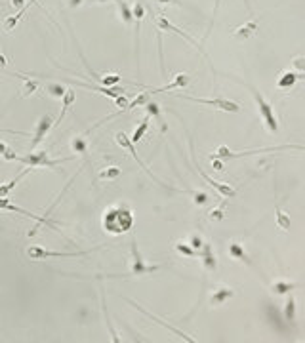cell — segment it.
Returning a JSON list of instances; mask_svg holds the SVG:
<instances>
[{"label": "cell", "instance_id": "cell-22", "mask_svg": "<svg viewBox=\"0 0 305 343\" xmlns=\"http://www.w3.org/2000/svg\"><path fill=\"white\" fill-rule=\"evenodd\" d=\"M147 109V113H149V116H153L157 122L160 124V130L162 132H166V124H164V120H162V114H160V107L155 103V101H147L145 105H143Z\"/></svg>", "mask_w": 305, "mask_h": 343}, {"label": "cell", "instance_id": "cell-32", "mask_svg": "<svg viewBox=\"0 0 305 343\" xmlns=\"http://www.w3.org/2000/svg\"><path fill=\"white\" fill-rule=\"evenodd\" d=\"M147 101H151V94L143 92V94H139V96H137V98H135L132 103H128V105L124 107V111H132L134 107H143Z\"/></svg>", "mask_w": 305, "mask_h": 343}, {"label": "cell", "instance_id": "cell-44", "mask_svg": "<svg viewBox=\"0 0 305 343\" xmlns=\"http://www.w3.org/2000/svg\"><path fill=\"white\" fill-rule=\"evenodd\" d=\"M160 4H176V6H182V2H178V0H157Z\"/></svg>", "mask_w": 305, "mask_h": 343}, {"label": "cell", "instance_id": "cell-40", "mask_svg": "<svg viewBox=\"0 0 305 343\" xmlns=\"http://www.w3.org/2000/svg\"><path fill=\"white\" fill-rule=\"evenodd\" d=\"M220 6H221V0H216V4H214V13H212V23H214V19H216V15L220 12ZM210 23V25H212ZM208 31H210V27H208ZM206 31V33H208Z\"/></svg>", "mask_w": 305, "mask_h": 343}, {"label": "cell", "instance_id": "cell-11", "mask_svg": "<svg viewBox=\"0 0 305 343\" xmlns=\"http://www.w3.org/2000/svg\"><path fill=\"white\" fill-rule=\"evenodd\" d=\"M115 139H117V143H119V145H121L122 149H126L128 153H132V157H134V159L137 160V164H139V168H143V172H147V173H149V175H151L153 179H157V177L153 175V172H149V170H147L145 162H141V159L137 157V153H135V149H134V143H132V139H130L128 135L124 134V132H119V134H117V137H115ZM157 181H159V179H157ZM159 183H160V181H159Z\"/></svg>", "mask_w": 305, "mask_h": 343}, {"label": "cell", "instance_id": "cell-19", "mask_svg": "<svg viewBox=\"0 0 305 343\" xmlns=\"http://www.w3.org/2000/svg\"><path fill=\"white\" fill-rule=\"evenodd\" d=\"M33 170V168H29V166H25V170L23 172H19V173H17V175H15V177H13V179H10V181H6V183L4 185H0V198H4V196H8L10 195V193H12V189L13 187H15V185L19 183V181H21V179H23L25 175H27V173H29V172Z\"/></svg>", "mask_w": 305, "mask_h": 343}, {"label": "cell", "instance_id": "cell-47", "mask_svg": "<svg viewBox=\"0 0 305 343\" xmlns=\"http://www.w3.org/2000/svg\"><path fill=\"white\" fill-rule=\"evenodd\" d=\"M90 2H98V4H101V2H107V0H90Z\"/></svg>", "mask_w": 305, "mask_h": 343}, {"label": "cell", "instance_id": "cell-33", "mask_svg": "<svg viewBox=\"0 0 305 343\" xmlns=\"http://www.w3.org/2000/svg\"><path fill=\"white\" fill-rule=\"evenodd\" d=\"M176 250L182 254V256H187V257H195L196 256V252L189 246V242H178L176 244Z\"/></svg>", "mask_w": 305, "mask_h": 343}, {"label": "cell", "instance_id": "cell-10", "mask_svg": "<svg viewBox=\"0 0 305 343\" xmlns=\"http://www.w3.org/2000/svg\"><path fill=\"white\" fill-rule=\"evenodd\" d=\"M0 210H12V212H17V214H23V216H27V218H33V220L37 221L38 227H40V225H48V227H52V229L60 231V229H58V225H56L54 221H50L46 216H44V218H40V216H35V214H31V212H27V210L19 208L17 204L10 202V200H8L6 196H4V198H0Z\"/></svg>", "mask_w": 305, "mask_h": 343}, {"label": "cell", "instance_id": "cell-17", "mask_svg": "<svg viewBox=\"0 0 305 343\" xmlns=\"http://www.w3.org/2000/svg\"><path fill=\"white\" fill-rule=\"evenodd\" d=\"M31 4H37V0H29V2H27L23 8H21L19 12L15 13V15H10V17H6V19H4V31H8V33H10V31H13V29L17 27V23H19V19H21V17L25 15V12H27V10L31 8Z\"/></svg>", "mask_w": 305, "mask_h": 343}, {"label": "cell", "instance_id": "cell-43", "mask_svg": "<svg viewBox=\"0 0 305 343\" xmlns=\"http://www.w3.org/2000/svg\"><path fill=\"white\" fill-rule=\"evenodd\" d=\"M67 4H69V8H78L84 4V0H67Z\"/></svg>", "mask_w": 305, "mask_h": 343}, {"label": "cell", "instance_id": "cell-38", "mask_svg": "<svg viewBox=\"0 0 305 343\" xmlns=\"http://www.w3.org/2000/svg\"><path fill=\"white\" fill-rule=\"evenodd\" d=\"M202 242H204V240H202L198 234H193V236H191V240H189V246H191L196 254H198V250L202 248Z\"/></svg>", "mask_w": 305, "mask_h": 343}, {"label": "cell", "instance_id": "cell-41", "mask_svg": "<svg viewBox=\"0 0 305 343\" xmlns=\"http://www.w3.org/2000/svg\"><path fill=\"white\" fill-rule=\"evenodd\" d=\"M25 4H27V0H12V6L15 10H21Z\"/></svg>", "mask_w": 305, "mask_h": 343}, {"label": "cell", "instance_id": "cell-16", "mask_svg": "<svg viewBox=\"0 0 305 343\" xmlns=\"http://www.w3.org/2000/svg\"><path fill=\"white\" fill-rule=\"evenodd\" d=\"M126 301H128V303H130V305H134L135 309H137V311H139V313H143V315H147V317H149V319H153L155 320V322H159L160 326H164V328H168V330L170 332H174V334H176V336H180V338H182V340H185V342H195V340H193V338H191V336H187V334H183V332H180L178 330V328H172V326H168V324H164V322H162V320L160 319H157V317H153V315H151V313H149V311H145V309H143V307H139L137 305V303H134V301H130V299H126Z\"/></svg>", "mask_w": 305, "mask_h": 343}, {"label": "cell", "instance_id": "cell-39", "mask_svg": "<svg viewBox=\"0 0 305 343\" xmlns=\"http://www.w3.org/2000/svg\"><path fill=\"white\" fill-rule=\"evenodd\" d=\"M2 159L4 160H8V162H10V160H15L17 159V155H15V153H13V149H6V153H4V155H2Z\"/></svg>", "mask_w": 305, "mask_h": 343}, {"label": "cell", "instance_id": "cell-9", "mask_svg": "<svg viewBox=\"0 0 305 343\" xmlns=\"http://www.w3.org/2000/svg\"><path fill=\"white\" fill-rule=\"evenodd\" d=\"M52 128H54V118H52L50 114H42V116L38 118L37 126H35V137H33V141H31V151H35V149L44 141V137L50 134Z\"/></svg>", "mask_w": 305, "mask_h": 343}, {"label": "cell", "instance_id": "cell-35", "mask_svg": "<svg viewBox=\"0 0 305 343\" xmlns=\"http://www.w3.org/2000/svg\"><path fill=\"white\" fill-rule=\"evenodd\" d=\"M132 15H134V21L141 23V19L145 17V6L141 2H135V6L132 8Z\"/></svg>", "mask_w": 305, "mask_h": 343}, {"label": "cell", "instance_id": "cell-21", "mask_svg": "<svg viewBox=\"0 0 305 343\" xmlns=\"http://www.w3.org/2000/svg\"><path fill=\"white\" fill-rule=\"evenodd\" d=\"M229 256L233 259H237V261H244V263H250V257L246 254V250H244V246L241 242H235L233 240L231 244H229Z\"/></svg>", "mask_w": 305, "mask_h": 343}, {"label": "cell", "instance_id": "cell-36", "mask_svg": "<svg viewBox=\"0 0 305 343\" xmlns=\"http://www.w3.org/2000/svg\"><path fill=\"white\" fill-rule=\"evenodd\" d=\"M292 65L296 67V73H304L305 74V57H304V56H298V57H294Z\"/></svg>", "mask_w": 305, "mask_h": 343}, {"label": "cell", "instance_id": "cell-12", "mask_svg": "<svg viewBox=\"0 0 305 343\" xmlns=\"http://www.w3.org/2000/svg\"><path fill=\"white\" fill-rule=\"evenodd\" d=\"M198 254L202 257V265H204V269L210 271V273H214V271L218 269V259H216V254H214V250H212V244L210 242H202V248L198 250Z\"/></svg>", "mask_w": 305, "mask_h": 343}, {"label": "cell", "instance_id": "cell-15", "mask_svg": "<svg viewBox=\"0 0 305 343\" xmlns=\"http://www.w3.org/2000/svg\"><path fill=\"white\" fill-rule=\"evenodd\" d=\"M189 80H191V76L187 73H180L174 76V80L168 82L166 86H162V88H157V90H153V94H162V92H170V90H176V88H185V86L189 84Z\"/></svg>", "mask_w": 305, "mask_h": 343}, {"label": "cell", "instance_id": "cell-29", "mask_svg": "<svg viewBox=\"0 0 305 343\" xmlns=\"http://www.w3.org/2000/svg\"><path fill=\"white\" fill-rule=\"evenodd\" d=\"M284 320L286 322H294L296 320V299L294 295H288V301H286V307H284Z\"/></svg>", "mask_w": 305, "mask_h": 343}, {"label": "cell", "instance_id": "cell-34", "mask_svg": "<svg viewBox=\"0 0 305 343\" xmlns=\"http://www.w3.org/2000/svg\"><path fill=\"white\" fill-rule=\"evenodd\" d=\"M65 90H67V88H63L61 84H48L46 86V92H48L50 96H54V98H63Z\"/></svg>", "mask_w": 305, "mask_h": 343}, {"label": "cell", "instance_id": "cell-5", "mask_svg": "<svg viewBox=\"0 0 305 343\" xmlns=\"http://www.w3.org/2000/svg\"><path fill=\"white\" fill-rule=\"evenodd\" d=\"M101 246L98 248H94V250H80V252H52V250H44V248H38V246H31L29 250H27V256L31 257V259H48V257H76V256H88V254H92V252H96L99 250Z\"/></svg>", "mask_w": 305, "mask_h": 343}, {"label": "cell", "instance_id": "cell-2", "mask_svg": "<svg viewBox=\"0 0 305 343\" xmlns=\"http://www.w3.org/2000/svg\"><path fill=\"white\" fill-rule=\"evenodd\" d=\"M248 90H250L252 98H254V101H256L257 111H259L263 122H265V126H267V130L269 132H273V134L279 132V120H277V114H275V111H273V105H271L267 99L259 94V90H256L254 86H248Z\"/></svg>", "mask_w": 305, "mask_h": 343}, {"label": "cell", "instance_id": "cell-45", "mask_svg": "<svg viewBox=\"0 0 305 343\" xmlns=\"http://www.w3.org/2000/svg\"><path fill=\"white\" fill-rule=\"evenodd\" d=\"M6 57H4V54H2V52H0V69H6Z\"/></svg>", "mask_w": 305, "mask_h": 343}, {"label": "cell", "instance_id": "cell-31", "mask_svg": "<svg viewBox=\"0 0 305 343\" xmlns=\"http://www.w3.org/2000/svg\"><path fill=\"white\" fill-rule=\"evenodd\" d=\"M225 208H227V200H223L218 208H212L208 212V218L212 221H221L225 218Z\"/></svg>", "mask_w": 305, "mask_h": 343}, {"label": "cell", "instance_id": "cell-7", "mask_svg": "<svg viewBox=\"0 0 305 343\" xmlns=\"http://www.w3.org/2000/svg\"><path fill=\"white\" fill-rule=\"evenodd\" d=\"M189 145H191V160H193V164L196 166V172L200 173V177H202V179H204L208 185H212V187H214V189H216V191H218L221 196H225V198H233V196L237 195V191L233 189L231 185H229V183H223V181H216V179H212V177L208 175L206 172H204L202 168H200V166H198V164H196L195 153H193V141H189Z\"/></svg>", "mask_w": 305, "mask_h": 343}, {"label": "cell", "instance_id": "cell-25", "mask_svg": "<svg viewBox=\"0 0 305 343\" xmlns=\"http://www.w3.org/2000/svg\"><path fill=\"white\" fill-rule=\"evenodd\" d=\"M122 170L119 166H107L105 170L99 172V179L101 181H113V179H117V177H121Z\"/></svg>", "mask_w": 305, "mask_h": 343}, {"label": "cell", "instance_id": "cell-27", "mask_svg": "<svg viewBox=\"0 0 305 343\" xmlns=\"http://www.w3.org/2000/svg\"><path fill=\"white\" fill-rule=\"evenodd\" d=\"M71 149H73V153L86 155L88 153V141H86L82 135H76V137L71 139Z\"/></svg>", "mask_w": 305, "mask_h": 343}, {"label": "cell", "instance_id": "cell-37", "mask_svg": "<svg viewBox=\"0 0 305 343\" xmlns=\"http://www.w3.org/2000/svg\"><path fill=\"white\" fill-rule=\"evenodd\" d=\"M193 200H195L196 206H202V204H206L208 200H210V195H208V193H195V195H193Z\"/></svg>", "mask_w": 305, "mask_h": 343}, {"label": "cell", "instance_id": "cell-1", "mask_svg": "<svg viewBox=\"0 0 305 343\" xmlns=\"http://www.w3.org/2000/svg\"><path fill=\"white\" fill-rule=\"evenodd\" d=\"M101 223L109 234H124L134 227V212L124 204H113L103 212Z\"/></svg>", "mask_w": 305, "mask_h": 343}, {"label": "cell", "instance_id": "cell-24", "mask_svg": "<svg viewBox=\"0 0 305 343\" xmlns=\"http://www.w3.org/2000/svg\"><path fill=\"white\" fill-rule=\"evenodd\" d=\"M275 214H277V225H279V229H282V231H290V225H292V223H290V216H288L281 206L275 208Z\"/></svg>", "mask_w": 305, "mask_h": 343}, {"label": "cell", "instance_id": "cell-46", "mask_svg": "<svg viewBox=\"0 0 305 343\" xmlns=\"http://www.w3.org/2000/svg\"><path fill=\"white\" fill-rule=\"evenodd\" d=\"M6 149H8V145H6L4 141H0V157H2L4 153H6Z\"/></svg>", "mask_w": 305, "mask_h": 343}, {"label": "cell", "instance_id": "cell-6", "mask_svg": "<svg viewBox=\"0 0 305 343\" xmlns=\"http://www.w3.org/2000/svg\"><path fill=\"white\" fill-rule=\"evenodd\" d=\"M182 99H189V101H195V103H202V105H210L218 111H225V113H239L241 111V105L235 103L231 99H223V98H214V99H206V98H193V96H178Z\"/></svg>", "mask_w": 305, "mask_h": 343}, {"label": "cell", "instance_id": "cell-4", "mask_svg": "<svg viewBox=\"0 0 305 343\" xmlns=\"http://www.w3.org/2000/svg\"><path fill=\"white\" fill-rule=\"evenodd\" d=\"M130 252H132V259H130V275H132V277H143V275H149V273L159 271V265H147L145 261H143V257H141L139 250H137L135 236H132Z\"/></svg>", "mask_w": 305, "mask_h": 343}, {"label": "cell", "instance_id": "cell-42", "mask_svg": "<svg viewBox=\"0 0 305 343\" xmlns=\"http://www.w3.org/2000/svg\"><path fill=\"white\" fill-rule=\"evenodd\" d=\"M212 166H214V170H218V172L223 170V164H221V160L214 159V157H212Z\"/></svg>", "mask_w": 305, "mask_h": 343}, {"label": "cell", "instance_id": "cell-20", "mask_svg": "<svg viewBox=\"0 0 305 343\" xmlns=\"http://www.w3.org/2000/svg\"><path fill=\"white\" fill-rule=\"evenodd\" d=\"M231 297H235V290L233 288H218L214 294H212V305L214 307H220L223 305L227 299H231Z\"/></svg>", "mask_w": 305, "mask_h": 343}, {"label": "cell", "instance_id": "cell-18", "mask_svg": "<svg viewBox=\"0 0 305 343\" xmlns=\"http://www.w3.org/2000/svg\"><path fill=\"white\" fill-rule=\"evenodd\" d=\"M63 109H61V113H60V116H58V120L54 122V126H58V124L65 118V114H67V111L71 109V105L74 103V99H76V92H74L73 88H67L65 90V94H63Z\"/></svg>", "mask_w": 305, "mask_h": 343}, {"label": "cell", "instance_id": "cell-14", "mask_svg": "<svg viewBox=\"0 0 305 343\" xmlns=\"http://www.w3.org/2000/svg\"><path fill=\"white\" fill-rule=\"evenodd\" d=\"M256 33H257V23L256 21H248V23L241 25V27H237L233 31V38L239 40V42H244V40H248L250 37H254Z\"/></svg>", "mask_w": 305, "mask_h": 343}, {"label": "cell", "instance_id": "cell-28", "mask_svg": "<svg viewBox=\"0 0 305 343\" xmlns=\"http://www.w3.org/2000/svg\"><path fill=\"white\" fill-rule=\"evenodd\" d=\"M15 76H19V78H23V80H25L23 90H21V92H23V98H29V96H33V94H35V92L38 90V82H37V80L25 78L23 74H17V73H15Z\"/></svg>", "mask_w": 305, "mask_h": 343}, {"label": "cell", "instance_id": "cell-26", "mask_svg": "<svg viewBox=\"0 0 305 343\" xmlns=\"http://www.w3.org/2000/svg\"><path fill=\"white\" fill-rule=\"evenodd\" d=\"M294 288H300V284H294V282H284V281H279L273 284V292L279 295H284V294H290Z\"/></svg>", "mask_w": 305, "mask_h": 343}, {"label": "cell", "instance_id": "cell-23", "mask_svg": "<svg viewBox=\"0 0 305 343\" xmlns=\"http://www.w3.org/2000/svg\"><path fill=\"white\" fill-rule=\"evenodd\" d=\"M117 2V6H119V13H121L122 21L126 25H132L134 23V15H132V8L128 6V2L126 0H115Z\"/></svg>", "mask_w": 305, "mask_h": 343}, {"label": "cell", "instance_id": "cell-13", "mask_svg": "<svg viewBox=\"0 0 305 343\" xmlns=\"http://www.w3.org/2000/svg\"><path fill=\"white\" fill-rule=\"evenodd\" d=\"M304 78V73H296L292 69H288V71H284L281 73L279 76V80H277V88L279 90H290L298 80H302Z\"/></svg>", "mask_w": 305, "mask_h": 343}, {"label": "cell", "instance_id": "cell-8", "mask_svg": "<svg viewBox=\"0 0 305 343\" xmlns=\"http://www.w3.org/2000/svg\"><path fill=\"white\" fill-rule=\"evenodd\" d=\"M155 23H157V27H159L160 31H172V33H176L178 37H183V38H185V40H189V42H191V44H193V46H195V48L198 50V52H200V54H202V56H204V57H206V59H208L206 52L202 50V46H200V44L196 42L195 38H193V37H189L187 33H183L182 29H178V27H176V25L172 23L170 19H168V17L164 15V13H160V15H157V17H155Z\"/></svg>", "mask_w": 305, "mask_h": 343}, {"label": "cell", "instance_id": "cell-30", "mask_svg": "<svg viewBox=\"0 0 305 343\" xmlns=\"http://www.w3.org/2000/svg\"><path fill=\"white\" fill-rule=\"evenodd\" d=\"M149 122H151V116H149V114H147L145 118H143V120H141V124H139V126H137V128H135L134 135H132V137H130V139H132V143H137V141H139V139H141V137H143V134H145L147 130H149Z\"/></svg>", "mask_w": 305, "mask_h": 343}, {"label": "cell", "instance_id": "cell-3", "mask_svg": "<svg viewBox=\"0 0 305 343\" xmlns=\"http://www.w3.org/2000/svg\"><path fill=\"white\" fill-rule=\"evenodd\" d=\"M71 159H73V157L61 159V160H52L46 151H31V153H27L25 157H17L15 162H19V164H23V166H29V168H38V166L54 168V166H58L61 162H67V160H71Z\"/></svg>", "mask_w": 305, "mask_h": 343}]
</instances>
